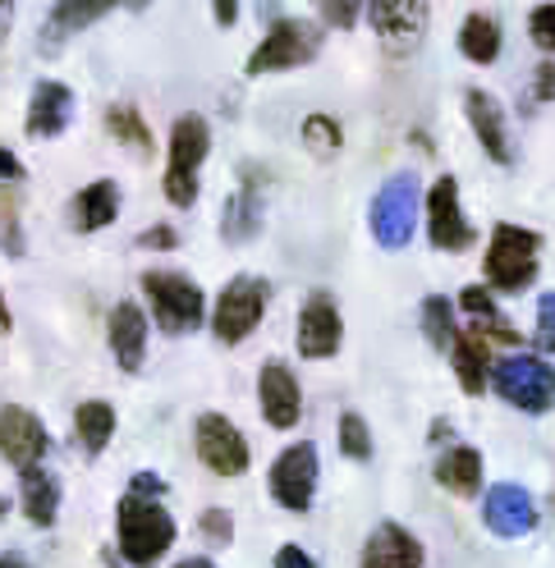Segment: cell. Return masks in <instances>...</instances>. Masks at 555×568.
Masks as SVG:
<instances>
[{
  "mask_svg": "<svg viewBox=\"0 0 555 568\" xmlns=\"http://www.w3.org/2000/svg\"><path fill=\"white\" fill-rule=\"evenodd\" d=\"M10 326H14V316H10V303L0 298V335H10Z\"/></svg>",
  "mask_w": 555,
  "mask_h": 568,
  "instance_id": "obj_47",
  "label": "cell"
},
{
  "mask_svg": "<svg viewBox=\"0 0 555 568\" xmlns=\"http://www.w3.org/2000/svg\"><path fill=\"white\" fill-rule=\"evenodd\" d=\"M317 55V32L303 28L299 19H275L271 32L262 38V47L249 55V74H275V69H294Z\"/></svg>",
  "mask_w": 555,
  "mask_h": 568,
  "instance_id": "obj_10",
  "label": "cell"
},
{
  "mask_svg": "<svg viewBox=\"0 0 555 568\" xmlns=\"http://www.w3.org/2000/svg\"><path fill=\"white\" fill-rule=\"evenodd\" d=\"M143 294L152 303V316H157V326L165 335H189L202 326V316H206V298L202 290L180 275V271H148L143 275Z\"/></svg>",
  "mask_w": 555,
  "mask_h": 568,
  "instance_id": "obj_2",
  "label": "cell"
},
{
  "mask_svg": "<svg viewBox=\"0 0 555 568\" xmlns=\"http://www.w3.org/2000/svg\"><path fill=\"white\" fill-rule=\"evenodd\" d=\"M0 518H10V500H6V495H0Z\"/></svg>",
  "mask_w": 555,
  "mask_h": 568,
  "instance_id": "obj_49",
  "label": "cell"
},
{
  "mask_svg": "<svg viewBox=\"0 0 555 568\" xmlns=\"http://www.w3.org/2000/svg\"><path fill=\"white\" fill-rule=\"evenodd\" d=\"M275 568H317V559H312L307 550H299V546H281L275 550Z\"/></svg>",
  "mask_w": 555,
  "mask_h": 568,
  "instance_id": "obj_40",
  "label": "cell"
},
{
  "mask_svg": "<svg viewBox=\"0 0 555 568\" xmlns=\"http://www.w3.org/2000/svg\"><path fill=\"white\" fill-rule=\"evenodd\" d=\"M464 111H468V124H473V133L482 142V152H487L496 165H514V138H509L501 101L487 97L482 88H468L464 92Z\"/></svg>",
  "mask_w": 555,
  "mask_h": 568,
  "instance_id": "obj_15",
  "label": "cell"
},
{
  "mask_svg": "<svg viewBox=\"0 0 555 568\" xmlns=\"http://www.w3.org/2000/svg\"><path fill=\"white\" fill-rule=\"evenodd\" d=\"M258 404H262V417L275 432H290L303 413V395H299V381L285 363H266L262 376H258Z\"/></svg>",
  "mask_w": 555,
  "mask_h": 568,
  "instance_id": "obj_17",
  "label": "cell"
},
{
  "mask_svg": "<svg viewBox=\"0 0 555 568\" xmlns=\"http://www.w3.org/2000/svg\"><path fill=\"white\" fill-rule=\"evenodd\" d=\"M0 568H32L23 555H0Z\"/></svg>",
  "mask_w": 555,
  "mask_h": 568,
  "instance_id": "obj_48",
  "label": "cell"
},
{
  "mask_svg": "<svg viewBox=\"0 0 555 568\" xmlns=\"http://www.w3.org/2000/svg\"><path fill=\"white\" fill-rule=\"evenodd\" d=\"M363 568H423V546L400 523H376L363 546Z\"/></svg>",
  "mask_w": 555,
  "mask_h": 568,
  "instance_id": "obj_20",
  "label": "cell"
},
{
  "mask_svg": "<svg viewBox=\"0 0 555 568\" xmlns=\"http://www.w3.org/2000/svg\"><path fill=\"white\" fill-rule=\"evenodd\" d=\"M115 216H120V189L111 180L88 184L83 193H74V202H69V225L83 230V234L107 230Z\"/></svg>",
  "mask_w": 555,
  "mask_h": 568,
  "instance_id": "obj_22",
  "label": "cell"
},
{
  "mask_svg": "<svg viewBox=\"0 0 555 568\" xmlns=\"http://www.w3.org/2000/svg\"><path fill=\"white\" fill-rule=\"evenodd\" d=\"M537 234L524 225H496L487 243V280L496 290H528L537 280Z\"/></svg>",
  "mask_w": 555,
  "mask_h": 568,
  "instance_id": "obj_6",
  "label": "cell"
},
{
  "mask_svg": "<svg viewBox=\"0 0 555 568\" xmlns=\"http://www.w3.org/2000/svg\"><path fill=\"white\" fill-rule=\"evenodd\" d=\"M533 344L542 353H555V290L542 294V303H537V335H533Z\"/></svg>",
  "mask_w": 555,
  "mask_h": 568,
  "instance_id": "obj_36",
  "label": "cell"
},
{
  "mask_svg": "<svg viewBox=\"0 0 555 568\" xmlns=\"http://www.w3.org/2000/svg\"><path fill=\"white\" fill-rule=\"evenodd\" d=\"M212 152V129L202 115H180L170 129V170H165V197L175 206L198 202V170Z\"/></svg>",
  "mask_w": 555,
  "mask_h": 568,
  "instance_id": "obj_3",
  "label": "cell"
},
{
  "mask_svg": "<svg viewBox=\"0 0 555 568\" xmlns=\"http://www.w3.org/2000/svg\"><path fill=\"white\" fill-rule=\"evenodd\" d=\"M340 454L354 458V464H367V458H372V432H367V422L359 413L340 417Z\"/></svg>",
  "mask_w": 555,
  "mask_h": 568,
  "instance_id": "obj_31",
  "label": "cell"
},
{
  "mask_svg": "<svg viewBox=\"0 0 555 568\" xmlns=\"http://www.w3.org/2000/svg\"><path fill=\"white\" fill-rule=\"evenodd\" d=\"M537 101H555V60H542L537 69Z\"/></svg>",
  "mask_w": 555,
  "mask_h": 568,
  "instance_id": "obj_42",
  "label": "cell"
},
{
  "mask_svg": "<svg viewBox=\"0 0 555 568\" xmlns=\"http://www.w3.org/2000/svg\"><path fill=\"white\" fill-rule=\"evenodd\" d=\"M175 568H216L212 559H206V555H189V559H180Z\"/></svg>",
  "mask_w": 555,
  "mask_h": 568,
  "instance_id": "obj_46",
  "label": "cell"
},
{
  "mask_svg": "<svg viewBox=\"0 0 555 568\" xmlns=\"http://www.w3.org/2000/svg\"><path fill=\"white\" fill-rule=\"evenodd\" d=\"M0 247H6V257H23L19 206H14V197H6V193H0Z\"/></svg>",
  "mask_w": 555,
  "mask_h": 568,
  "instance_id": "obj_33",
  "label": "cell"
},
{
  "mask_svg": "<svg viewBox=\"0 0 555 568\" xmlns=\"http://www.w3.org/2000/svg\"><path fill=\"white\" fill-rule=\"evenodd\" d=\"M266 298H271V284L258 280V275H234L225 284V294L216 298V312H212V331L221 344H239L249 339L266 312Z\"/></svg>",
  "mask_w": 555,
  "mask_h": 568,
  "instance_id": "obj_7",
  "label": "cell"
},
{
  "mask_svg": "<svg viewBox=\"0 0 555 568\" xmlns=\"http://www.w3.org/2000/svg\"><path fill=\"white\" fill-rule=\"evenodd\" d=\"M367 221H372V234L381 247H391V253L404 247L413 239V225H418V174L413 170L391 174V180L381 184V193L372 197Z\"/></svg>",
  "mask_w": 555,
  "mask_h": 568,
  "instance_id": "obj_4",
  "label": "cell"
},
{
  "mask_svg": "<svg viewBox=\"0 0 555 568\" xmlns=\"http://www.w3.org/2000/svg\"><path fill=\"white\" fill-rule=\"evenodd\" d=\"M322 19H331L335 28H350L359 19V6H350V0H340V6L335 0H322Z\"/></svg>",
  "mask_w": 555,
  "mask_h": 568,
  "instance_id": "obj_39",
  "label": "cell"
},
{
  "mask_svg": "<svg viewBox=\"0 0 555 568\" xmlns=\"http://www.w3.org/2000/svg\"><path fill=\"white\" fill-rule=\"evenodd\" d=\"M14 180H23V165L10 148H0V184H14Z\"/></svg>",
  "mask_w": 555,
  "mask_h": 568,
  "instance_id": "obj_43",
  "label": "cell"
},
{
  "mask_svg": "<svg viewBox=\"0 0 555 568\" xmlns=\"http://www.w3.org/2000/svg\"><path fill=\"white\" fill-rule=\"evenodd\" d=\"M115 541L133 568H152L170 546H175V518H170L157 500L124 495L115 505Z\"/></svg>",
  "mask_w": 555,
  "mask_h": 568,
  "instance_id": "obj_1",
  "label": "cell"
},
{
  "mask_svg": "<svg viewBox=\"0 0 555 568\" xmlns=\"http://www.w3.org/2000/svg\"><path fill=\"white\" fill-rule=\"evenodd\" d=\"M175 243H180V234L170 225H152V230L138 234V247H152V253H165V247H175Z\"/></svg>",
  "mask_w": 555,
  "mask_h": 568,
  "instance_id": "obj_38",
  "label": "cell"
},
{
  "mask_svg": "<svg viewBox=\"0 0 555 568\" xmlns=\"http://www.w3.org/2000/svg\"><path fill=\"white\" fill-rule=\"evenodd\" d=\"M427 230H432V247L441 253H464L473 243V225L464 221V206H460V184L455 174H441L427 193Z\"/></svg>",
  "mask_w": 555,
  "mask_h": 568,
  "instance_id": "obj_12",
  "label": "cell"
},
{
  "mask_svg": "<svg viewBox=\"0 0 555 568\" xmlns=\"http://www.w3.org/2000/svg\"><path fill=\"white\" fill-rule=\"evenodd\" d=\"M492 385L505 404L524 408V413H546L555 404V367L533 358V353H514V358L496 363Z\"/></svg>",
  "mask_w": 555,
  "mask_h": 568,
  "instance_id": "obj_5",
  "label": "cell"
},
{
  "mask_svg": "<svg viewBox=\"0 0 555 568\" xmlns=\"http://www.w3.org/2000/svg\"><path fill=\"white\" fill-rule=\"evenodd\" d=\"M193 445H198V458L216 477H239L249 473V440L234 432V422L221 417V413H202L193 422Z\"/></svg>",
  "mask_w": 555,
  "mask_h": 568,
  "instance_id": "obj_8",
  "label": "cell"
},
{
  "mask_svg": "<svg viewBox=\"0 0 555 568\" xmlns=\"http://www.w3.org/2000/svg\"><path fill=\"white\" fill-rule=\"evenodd\" d=\"M376 38H386L391 47L400 42H413L423 32V19H427V6H413V0H376L367 10Z\"/></svg>",
  "mask_w": 555,
  "mask_h": 568,
  "instance_id": "obj_23",
  "label": "cell"
},
{
  "mask_svg": "<svg viewBox=\"0 0 555 568\" xmlns=\"http://www.w3.org/2000/svg\"><path fill=\"white\" fill-rule=\"evenodd\" d=\"M303 142H307L312 152L331 156V152H340V124L331 115H307L303 120Z\"/></svg>",
  "mask_w": 555,
  "mask_h": 568,
  "instance_id": "obj_32",
  "label": "cell"
},
{
  "mask_svg": "<svg viewBox=\"0 0 555 568\" xmlns=\"http://www.w3.org/2000/svg\"><path fill=\"white\" fill-rule=\"evenodd\" d=\"M317 473H322L317 445H312V440L290 445V449L271 464V495H275V505L294 509V514L307 509V505H312V490H317Z\"/></svg>",
  "mask_w": 555,
  "mask_h": 568,
  "instance_id": "obj_9",
  "label": "cell"
},
{
  "mask_svg": "<svg viewBox=\"0 0 555 568\" xmlns=\"http://www.w3.org/2000/svg\"><path fill=\"white\" fill-rule=\"evenodd\" d=\"M74 115V92L56 79H42L28 97V138H60Z\"/></svg>",
  "mask_w": 555,
  "mask_h": 568,
  "instance_id": "obj_18",
  "label": "cell"
},
{
  "mask_svg": "<svg viewBox=\"0 0 555 568\" xmlns=\"http://www.w3.org/2000/svg\"><path fill=\"white\" fill-rule=\"evenodd\" d=\"M198 531L212 546H230V537H234V518L225 514V509H206L202 518H198Z\"/></svg>",
  "mask_w": 555,
  "mask_h": 568,
  "instance_id": "obj_35",
  "label": "cell"
},
{
  "mask_svg": "<svg viewBox=\"0 0 555 568\" xmlns=\"http://www.w3.org/2000/svg\"><path fill=\"white\" fill-rule=\"evenodd\" d=\"M340 307L326 298V294H312L299 312V353L312 363H322V358H335V348H340Z\"/></svg>",
  "mask_w": 555,
  "mask_h": 568,
  "instance_id": "obj_16",
  "label": "cell"
},
{
  "mask_svg": "<svg viewBox=\"0 0 555 568\" xmlns=\"http://www.w3.org/2000/svg\"><path fill=\"white\" fill-rule=\"evenodd\" d=\"M436 481H441L445 490L464 495V500H473V495L482 490V454H477L473 445H460V449L441 454V464H436Z\"/></svg>",
  "mask_w": 555,
  "mask_h": 568,
  "instance_id": "obj_26",
  "label": "cell"
},
{
  "mask_svg": "<svg viewBox=\"0 0 555 568\" xmlns=\"http://www.w3.org/2000/svg\"><path fill=\"white\" fill-rule=\"evenodd\" d=\"M460 51L473 64H492L501 55V23L492 14H468L460 28Z\"/></svg>",
  "mask_w": 555,
  "mask_h": 568,
  "instance_id": "obj_28",
  "label": "cell"
},
{
  "mask_svg": "<svg viewBox=\"0 0 555 568\" xmlns=\"http://www.w3.org/2000/svg\"><path fill=\"white\" fill-rule=\"evenodd\" d=\"M111 10H115L111 0H60V6H51V10H47V23H42L38 47L51 55V51H60V47H64V38H74V32H83L88 23L107 19Z\"/></svg>",
  "mask_w": 555,
  "mask_h": 568,
  "instance_id": "obj_19",
  "label": "cell"
},
{
  "mask_svg": "<svg viewBox=\"0 0 555 568\" xmlns=\"http://www.w3.org/2000/svg\"><path fill=\"white\" fill-rule=\"evenodd\" d=\"M107 335H111V353L120 372H138L148 358V316L138 312L133 303H115L111 307V322H107Z\"/></svg>",
  "mask_w": 555,
  "mask_h": 568,
  "instance_id": "obj_21",
  "label": "cell"
},
{
  "mask_svg": "<svg viewBox=\"0 0 555 568\" xmlns=\"http://www.w3.org/2000/svg\"><path fill=\"white\" fill-rule=\"evenodd\" d=\"M10 28H14V6H6V0H0V47H6Z\"/></svg>",
  "mask_w": 555,
  "mask_h": 568,
  "instance_id": "obj_45",
  "label": "cell"
},
{
  "mask_svg": "<svg viewBox=\"0 0 555 568\" xmlns=\"http://www.w3.org/2000/svg\"><path fill=\"white\" fill-rule=\"evenodd\" d=\"M19 500H23V514H28L32 527H51L56 514H60V481H56V473H47V468L19 473Z\"/></svg>",
  "mask_w": 555,
  "mask_h": 568,
  "instance_id": "obj_24",
  "label": "cell"
},
{
  "mask_svg": "<svg viewBox=\"0 0 555 568\" xmlns=\"http://www.w3.org/2000/svg\"><path fill=\"white\" fill-rule=\"evenodd\" d=\"M74 436H79V449H83L88 458H97L101 449L111 445V436H115V408L101 404V399L79 404V413H74Z\"/></svg>",
  "mask_w": 555,
  "mask_h": 568,
  "instance_id": "obj_27",
  "label": "cell"
},
{
  "mask_svg": "<svg viewBox=\"0 0 555 568\" xmlns=\"http://www.w3.org/2000/svg\"><path fill=\"white\" fill-rule=\"evenodd\" d=\"M423 335L432 339V348H441V353H455V344H460V326H455V307H450V298H441V294H432L427 303H423Z\"/></svg>",
  "mask_w": 555,
  "mask_h": 568,
  "instance_id": "obj_29",
  "label": "cell"
},
{
  "mask_svg": "<svg viewBox=\"0 0 555 568\" xmlns=\"http://www.w3.org/2000/svg\"><path fill=\"white\" fill-rule=\"evenodd\" d=\"M482 523H487V531H496L501 541H518L537 527V505H533V495L524 486L496 481L487 490V500H482Z\"/></svg>",
  "mask_w": 555,
  "mask_h": 568,
  "instance_id": "obj_14",
  "label": "cell"
},
{
  "mask_svg": "<svg viewBox=\"0 0 555 568\" xmlns=\"http://www.w3.org/2000/svg\"><path fill=\"white\" fill-rule=\"evenodd\" d=\"M460 307H468V312H473V322H487V316H501V312H496L492 290H482V284H473V290H464V294H460Z\"/></svg>",
  "mask_w": 555,
  "mask_h": 568,
  "instance_id": "obj_37",
  "label": "cell"
},
{
  "mask_svg": "<svg viewBox=\"0 0 555 568\" xmlns=\"http://www.w3.org/2000/svg\"><path fill=\"white\" fill-rule=\"evenodd\" d=\"M450 363H455V372H460L464 395H482V389H487V367H492V344L477 331H464L455 353H450Z\"/></svg>",
  "mask_w": 555,
  "mask_h": 568,
  "instance_id": "obj_25",
  "label": "cell"
},
{
  "mask_svg": "<svg viewBox=\"0 0 555 568\" xmlns=\"http://www.w3.org/2000/svg\"><path fill=\"white\" fill-rule=\"evenodd\" d=\"M266 221V184H262V170L258 165H244L239 174V193L225 197V211H221V239L225 243H249L258 239Z\"/></svg>",
  "mask_w": 555,
  "mask_h": 568,
  "instance_id": "obj_13",
  "label": "cell"
},
{
  "mask_svg": "<svg viewBox=\"0 0 555 568\" xmlns=\"http://www.w3.org/2000/svg\"><path fill=\"white\" fill-rule=\"evenodd\" d=\"M528 38L537 42V51L555 55V6H537L528 14Z\"/></svg>",
  "mask_w": 555,
  "mask_h": 568,
  "instance_id": "obj_34",
  "label": "cell"
},
{
  "mask_svg": "<svg viewBox=\"0 0 555 568\" xmlns=\"http://www.w3.org/2000/svg\"><path fill=\"white\" fill-rule=\"evenodd\" d=\"M212 14L221 19V28H230V23L239 19V6H234V0H216V6H212Z\"/></svg>",
  "mask_w": 555,
  "mask_h": 568,
  "instance_id": "obj_44",
  "label": "cell"
},
{
  "mask_svg": "<svg viewBox=\"0 0 555 568\" xmlns=\"http://www.w3.org/2000/svg\"><path fill=\"white\" fill-rule=\"evenodd\" d=\"M129 495H143V500H148V495H165V477H157V473H138Z\"/></svg>",
  "mask_w": 555,
  "mask_h": 568,
  "instance_id": "obj_41",
  "label": "cell"
},
{
  "mask_svg": "<svg viewBox=\"0 0 555 568\" xmlns=\"http://www.w3.org/2000/svg\"><path fill=\"white\" fill-rule=\"evenodd\" d=\"M47 454H51V436L38 422V413H28L19 404L0 408V458H6V464L28 473V468H38Z\"/></svg>",
  "mask_w": 555,
  "mask_h": 568,
  "instance_id": "obj_11",
  "label": "cell"
},
{
  "mask_svg": "<svg viewBox=\"0 0 555 568\" xmlns=\"http://www.w3.org/2000/svg\"><path fill=\"white\" fill-rule=\"evenodd\" d=\"M107 133L115 142H129L138 156H152V133H148L143 115H138L133 105H111V111H107Z\"/></svg>",
  "mask_w": 555,
  "mask_h": 568,
  "instance_id": "obj_30",
  "label": "cell"
}]
</instances>
